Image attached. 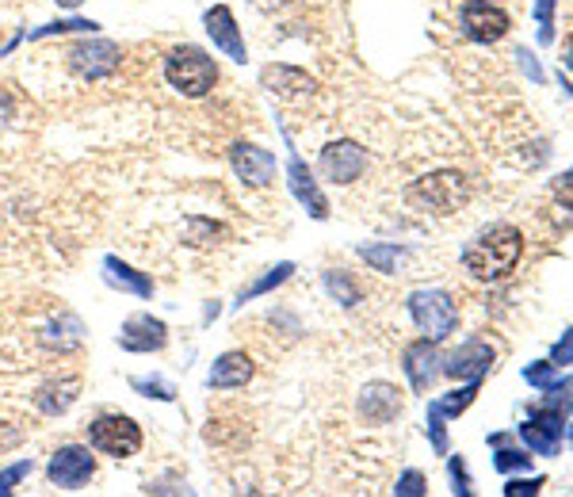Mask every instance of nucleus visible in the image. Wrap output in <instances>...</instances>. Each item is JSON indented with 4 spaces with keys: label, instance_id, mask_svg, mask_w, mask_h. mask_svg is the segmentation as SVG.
<instances>
[{
    "label": "nucleus",
    "instance_id": "nucleus-1",
    "mask_svg": "<svg viewBox=\"0 0 573 497\" xmlns=\"http://www.w3.org/2000/svg\"><path fill=\"white\" fill-rule=\"evenodd\" d=\"M520 253H524L520 230H516V227H489V230H482V234L463 248V264H466V272H471V276L494 284V279H505L508 272L516 268Z\"/></svg>",
    "mask_w": 573,
    "mask_h": 497
},
{
    "label": "nucleus",
    "instance_id": "nucleus-2",
    "mask_svg": "<svg viewBox=\"0 0 573 497\" xmlns=\"http://www.w3.org/2000/svg\"><path fill=\"white\" fill-rule=\"evenodd\" d=\"M161 74H165V85L173 88L176 96H184V100H203V96H211V88L218 85V62L203 51V46L180 43L165 54Z\"/></svg>",
    "mask_w": 573,
    "mask_h": 497
},
{
    "label": "nucleus",
    "instance_id": "nucleus-3",
    "mask_svg": "<svg viewBox=\"0 0 573 497\" xmlns=\"http://www.w3.org/2000/svg\"><path fill=\"white\" fill-rule=\"evenodd\" d=\"M85 440L96 455H111V460H131L142 452L145 432L131 413H100L85 424Z\"/></svg>",
    "mask_w": 573,
    "mask_h": 497
},
{
    "label": "nucleus",
    "instance_id": "nucleus-4",
    "mask_svg": "<svg viewBox=\"0 0 573 497\" xmlns=\"http://www.w3.org/2000/svg\"><path fill=\"white\" fill-rule=\"evenodd\" d=\"M406 199H409V207H417V211L451 214V211H459L466 199H471V184H466L463 173H451V168H443V173L421 176V180L409 184Z\"/></svg>",
    "mask_w": 573,
    "mask_h": 497
},
{
    "label": "nucleus",
    "instance_id": "nucleus-5",
    "mask_svg": "<svg viewBox=\"0 0 573 497\" xmlns=\"http://www.w3.org/2000/svg\"><path fill=\"white\" fill-rule=\"evenodd\" d=\"M66 66L80 81H108V77H115L119 66H123V46L111 43V38L88 35L66 51Z\"/></svg>",
    "mask_w": 573,
    "mask_h": 497
},
{
    "label": "nucleus",
    "instance_id": "nucleus-6",
    "mask_svg": "<svg viewBox=\"0 0 573 497\" xmlns=\"http://www.w3.org/2000/svg\"><path fill=\"white\" fill-rule=\"evenodd\" d=\"M409 314H414L417 330L429 341H448L459 325V307L451 302V295L436 291V287H421V291L409 295Z\"/></svg>",
    "mask_w": 573,
    "mask_h": 497
},
{
    "label": "nucleus",
    "instance_id": "nucleus-7",
    "mask_svg": "<svg viewBox=\"0 0 573 497\" xmlns=\"http://www.w3.org/2000/svg\"><path fill=\"white\" fill-rule=\"evenodd\" d=\"M96 478V455L88 444H62L46 460V483L58 490H85Z\"/></svg>",
    "mask_w": 573,
    "mask_h": 497
},
{
    "label": "nucleus",
    "instance_id": "nucleus-8",
    "mask_svg": "<svg viewBox=\"0 0 573 497\" xmlns=\"http://www.w3.org/2000/svg\"><path fill=\"white\" fill-rule=\"evenodd\" d=\"M115 344L123 352H131V356H153V352H165L168 349V325L161 322V318H153V314H145V310H139V314L123 318Z\"/></svg>",
    "mask_w": 573,
    "mask_h": 497
},
{
    "label": "nucleus",
    "instance_id": "nucleus-9",
    "mask_svg": "<svg viewBox=\"0 0 573 497\" xmlns=\"http://www.w3.org/2000/svg\"><path fill=\"white\" fill-rule=\"evenodd\" d=\"M230 168L233 176H238L241 184H249V188H268L272 180H276L279 165H276V154L264 146H256V142H245L238 139L230 146Z\"/></svg>",
    "mask_w": 573,
    "mask_h": 497
},
{
    "label": "nucleus",
    "instance_id": "nucleus-10",
    "mask_svg": "<svg viewBox=\"0 0 573 497\" xmlns=\"http://www.w3.org/2000/svg\"><path fill=\"white\" fill-rule=\"evenodd\" d=\"M367 168V150L352 139H337L321 150L318 157V173L326 176L329 184H356Z\"/></svg>",
    "mask_w": 573,
    "mask_h": 497
},
{
    "label": "nucleus",
    "instance_id": "nucleus-11",
    "mask_svg": "<svg viewBox=\"0 0 573 497\" xmlns=\"http://www.w3.org/2000/svg\"><path fill=\"white\" fill-rule=\"evenodd\" d=\"M203 31H207V38L214 43L218 54H225L230 62L245 66L249 46H245V35H241L238 15H233L230 4H211V8H207V12H203Z\"/></svg>",
    "mask_w": 573,
    "mask_h": 497
},
{
    "label": "nucleus",
    "instance_id": "nucleus-12",
    "mask_svg": "<svg viewBox=\"0 0 573 497\" xmlns=\"http://www.w3.org/2000/svg\"><path fill=\"white\" fill-rule=\"evenodd\" d=\"M516 432H520V440L536 455H554L562 448V432H566V413L551 410V406H531V417Z\"/></svg>",
    "mask_w": 573,
    "mask_h": 497
},
{
    "label": "nucleus",
    "instance_id": "nucleus-13",
    "mask_svg": "<svg viewBox=\"0 0 573 497\" xmlns=\"http://www.w3.org/2000/svg\"><path fill=\"white\" fill-rule=\"evenodd\" d=\"M459 20H463L466 38H474V43H497L508 35V12L494 0H466Z\"/></svg>",
    "mask_w": 573,
    "mask_h": 497
},
{
    "label": "nucleus",
    "instance_id": "nucleus-14",
    "mask_svg": "<svg viewBox=\"0 0 573 497\" xmlns=\"http://www.w3.org/2000/svg\"><path fill=\"white\" fill-rule=\"evenodd\" d=\"M401 372H406L409 387H414L417 395H425V390L443 375V356H440V349H436V341L421 336V341L406 344V352H401Z\"/></svg>",
    "mask_w": 573,
    "mask_h": 497
},
{
    "label": "nucleus",
    "instance_id": "nucleus-15",
    "mask_svg": "<svg viewBox=\"0 0 573 497\" xmlns=\"http://www.w3.org/2000/svg\"><path fill=\"white\" fill-rule=\"evenodd\" d=\"M100 276H103V284H108L111 291L134 295V299H142V302L153 299V291H157V284H153L150 272L134 268L131 261H123V256H115V253H108L100 261Z\"/></svg>",
    "mask_w": 573,
    "mask_h": 497
},
{
    "label": "nucleus",
    "instance_id": "nucleus-16",
    "mask_svg": "<svg viewBox=\"0 0 573 497\" xmlns=\"http://www.w3.org/2000/svg\"><path fill=\"white\" fill-rule=\"evenodd\" d=\"M253 375H256L253 356H249L245 349H230L211 364V372H207V387L211 390H241L253 383Z\"/></svg>",
    "mask_w": 573,
    "mask_h": 497
},
{
    "label": "nucleus",
    "instance_id": "nucleus-17",
    "mask_svg": "<svg viewBox=\"0 0 573 497\" xmlns=\"http://www.w3.org/2000/svg\"><path fill=\"white\" fill-rule=\"evenodd\" d=\"M287 150H290V146H287ZM287 184H290V191H295L298 203H302L306 211H310V219H318V222L329 219V199L321 196L318 180H313V173L302 165V157H298L295 150L287 154Z\"/></svg>",
    "mask_w": 573,
    "mask_h": 497
},
{
    "label": "nucleus",
    "instance_id": "nucleus-18",
    "mask_svg": "<svg viewBox=\"0 0 573 497\" xmlns=\"http://www.w3.org/2000/svg\"><path fill=\"white\" fill-rule=\"evenodd\" d=\"M401 413V390L390 383H367L360 390V417L367 424H390Z\"/></svg>",
    "mask_w": 573,
    "mask_h": 497
},
{
    "label": "nucleus",
    "instance_id": "nucleus-19",
    "mask_svg": "<svg viewBox=\"0 0 573 497\" xmlns=\"http://www.w3.org/2000/svg\"><path fill=\"white\" fill-rule=\"evenodd\" d=\"M489 367H494V349L486 341H466L463 349L443 360V375H451V379H482Z\"/></svg>",
    "mask_w": 573,
    "mask_h": 497
},
{
    "label": "nucleus",
    "instance_id": "nucleus-20",
    "mask_svg": "<svg viewBox=\"0 0 573 497\" xmlns=\"http://www.w3.org/2000/svg\"><path fill=\"white\" fill-rule=\"evenodd\" d=\"M261 85L268 88L272 96H279V100H310V96L318 92L313 77H306L302 69L295 66H264Z\"/></svg>",
    "mask_w": 573,
    "mask_h": 497
},
{
    "label": "nucleus",
    "instance_id": "nucleus-21",
    "mask_svg": "<svg viewBox=\"0 0 573 497\" xmlns=\"http://www.w3.org/2000/svg\"><path fill=\"white\" fill-rule=\"evenodd\" d=\"M77 398H80V379L77 375H66V379L43 383L35 395V406H38V413H46V417H62L77 406Z\"/></svg>",
    "mask_w": 573,
    "mask_h": 497
},
{
    "label": "nucleus",
    "instance_id": "nucleus-22",
    "mask_svg": "<svg viewBox=\"0 0 573 497\" xmlns=\"http://www.w3.org/2000/svg\"><path fill=\"white\" fill-rule=\"evenodd\" d=\"M100 31V20H88V15H62L54 23H43V27L27 31L31 43H43V38H58V35H96Z\"/></svg>",
    "mask_w": 573,
    "mask_h": 497
},
{
    "label": "nucleus",
    "instance_id": "nucleus-23",
    "mask_svg": "<svg viewBox=\"0 0 573 497\" xmlns=\"http://www.w3.org/2000/svg\"><path fill=\"white\" fill-rule=\"evenodd\" d=\"M290 276H295V264H290V261L276 264V268H268L261 279H253V284L241 287V291H238V307H245V302H253V299H261V295H268V291H276V287H284Z\"/></svg>",
    "mask_w": 573,
    "mask_h": 497
},
{
    "label": "nucleus",
    "instance_id": "nucleus-24",
    "mask_svg": "<svg viewBox=\"0 0 573 497\" xmlns=\"http://www.w3.org/2000/svg\"><path fill=\"white\" fill-rule=\"evenodd\" d=\"M478 387H482V379H466L459 390H448V395L436 398V402H429V406L436 413H443V417H459L466 410V406L474 402V398H478Z\"/></svg>",
    "mask_w": 573,
    "mask_h": 497
},
{
    "label": "nucleus",
    "instance_id": "nucleus-25",
    "mask_svg": "<svg viewBox=\"0 0 573 497\" xmlns=\"http://www.w3.org/2000/svg\"><path fill=\"white\" fill-rule=\"evenodd\" d=\"M321 284H326V291L333 295L337 302H341V307H356L360 302V287H356V279L349 276V272L344 268H329L326 276H321Z\"/></svg>",
    "mask_w": 573,
    "mask_h": 497
},
{
    "label": "nucleus",
    "instance_id": "nucleus-26",
    "mask_svg": "<svg viewBox=\"0 0 573 497\" xmlns=\"http://www.w3.org/2000/svg\"><path fill=\"white\" fill-rule=\"evenodd\" d=\"M131 390L142 398H157V402H176V383L165 375H131Z\"/></svg>",
    "mask_w": 573,
    "mask_h": 497
},
{
    "label": "nucleus",
    "instance_id": "nucleus-27",
    "mask_svg": "<svg viewBox=\"0 0 573 497\" xmlns=\"http://www.w3.org/2000/svg\"><path fill=\"white\" fill-rule=\"evenodd\" d=\"M360 256L375 272H386V276H394V272H398V264H401V256H406V248H398V245H360Z\"/></svg>",
    "mask_w": 573,
    "mask_h": 497
},
{
    "label": "nucleus",
    "instance_id": "nucleus-28",
    "mask_svg": "<svg viewBox=\"0 0 573 497\" xmlns=\"http://www.w3.org/2000/svg\"><path fill=\"white\" fill-rule=\"evenodd\" d=\"M218 238H225V227L214 219H203V214H196V219H188V242L207 248V245H218Z\"/></svg>",
    "mask_w": 573,
    "mask_h": 497
},
{
    "label": "nucleus",
    "instance_id": "nucleus-29",
    "mask_svg": "<svg viewBox=\"0 0 573 497\" xmlns=\"http://www.w3.org/2000/svg\"><path fill=\"white\" fill-rule=\"evenodd\" d=\"M31 475H35V463L31 460H15L8 467H0V494H15Z\"/></svg>",
    "mask_w": 573,
    "mask_h": 497
},
{
    "label": "nucleus",
    "instance_id": "nucleus-30",
    "mask_svg": "<svg viewBox=\"0 0 573 497\" xmlns=\"http://www.w3.org/2000/svg\"><path fill=\"white\" fill-rule=\"evenodd\" d=\"M536 20H539V43L554 38V0H536Z\"/></svg>",
    "mask_w": 573,
    "mask_h": 497
},
{
    "label": "nucleus",
    "instance_id": "nucleus-31",
    "mask_svg": "<svg viewBox=\"0 0 573 497\" xmlns=\"http://www.w3.org/2000/svg\"><path fill=\"white\" fill-rule=\"evenodd\" d=\"M425 421H429V437H432V448H436V455H448V417L443 413H436L432 406H429V417H425Z\"/></svg>",
    "mask_w": 573,
    "mask_h": 497
},
{
    "label": "nucleus",
    "instance_id": "nucleus-32",
    "mask_svg": "<svg viewBox=\"0 0 573 497\" xmlns=\"http://www.w3.org/2000/svg\"><path fill=\"white\" fill-rule=\"evenodd\" d=\"M502 452H497V471H528L531 467V455H524V452H516V448H505V444H497Z\"/></svg>",
    "mask_w": 573,
    "mask_h": 497
},
{
    "label": "nucleus",
    "instance_id": "nucleus-33",
    "mask_svg": "<svg viewBox=\"0 0 573 497\" xmlns=\"http://www.w3.org/2000/svg\"><path fill=\"white\" fill-rule=\"evenodd\" d=\"M394 494L398 497H421V494H429V486H425L421 471H406V475L398 478V486H394Z\"/></svg>",
    "mask_w": 573,
    "mask_h": 497
},
{
    "label": "nucleus",
    "instance_id": "nucleus-34",
    "mask_svg": "<svg viewBox=\"0 0 573 497\" xmlns=\"http://www.w3.org/2000/svg\"><path fill=\"white\" fill-rule=\"evenodd\" d=\"M524 379H528L531 387L547 390V387H551L554 379H559V372H554V364H531L528 372H524Z\"/></svg>",
    "mask_w": 573,
    "mask_h": 497
},
{
    "label": "nucleus",
    "instance_id": "nucleus-35",
    "mask_svg": "<svg viewBox=\"0 0 573 497\" xmlns=\"http://www.w3.org/2000/svg\"><path fill=\"white\" fill-rule=\"evenodd\" d=\"M543 486H547V478H513V483H508L505 486V497H531V494H539V490H543Z\"/></svg>",
    "mask_w": 573,
    "mask_h": 497
},
{
    "label": "nucleus",
    "instance_id": "nucleus-36",
    "mask_svg": "<svg viewBox=\"0 0 573 497\" xmlns=\"http://www.w3.org/2000/svg\"><path fill=\"white\" fill-rule=\"evenodd\" d=\"M551 364H554V367H566V364H573V330L562 333V341L551 349Z\"/></svg>",
    "mask_w": 573,
    "mask_h": 497
},
{
    "label": "nucleus",
    "instance_id": "nucleus-37",
    "mask_svg": "<svg viewBox=\"0 0 573 497\" xmlns=\"http://www.w3.org/2000/svg\"><path fill=\"white\" fill-rule=\"evenodd\" d=\"M451 478H455V494H471V478H466V463L459 460H451Z\"/></svg>",
    "mask_w": 573,
    "mask_h": 497
},
{
    "label": "nucleus",
    "instance_id": "nucleus-38",
    "mask_svg": "<svg viewBox=\"0 0 573 497\" xmlns=\"http://www.w3.org/2000/svg\"><path fill=\"white\" fill-rule=\"evenodd\" d=\"M54 4H58L62 12H77V8L85 4V0H54Z\"/></svg>",
    "mask_w": 573,
    "mask_h": 497
},
{
    "label": "nucleus",
    "instance_id": "nucleus-39",
    "mask_svg": "<svg viewBox=\"0 0 573 497\" xmlns=\"http://www.w3.org/2000/svg\"><path fill=\"white\" fill-rule=\"evenodd\" d=\"M566 66H570V69H573V51H570V54H566Z\"/></svg>",
    "mask_w": 573,
    "mask_h": 497
}]
</instances>
